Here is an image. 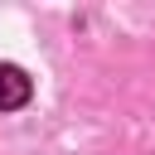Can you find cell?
Listing matches in <instances>:
<instances>
[{
    "mask_svg": "<svg viewBox=\"0 0 155 155\" xmlns=\"http://www.w3.org/2000/svg\"><path fill=\"white\" fill-rule=\"evenodd\" d=\"M29 92H34L29 73H24V68H15V63H0V111L24 107V102H29Z\"/></svg>",
    "mask_w": 155,
    "mask_h": 155,
    "instance_id": "obj_1",
    "label": "cell"
}]
</instances>
